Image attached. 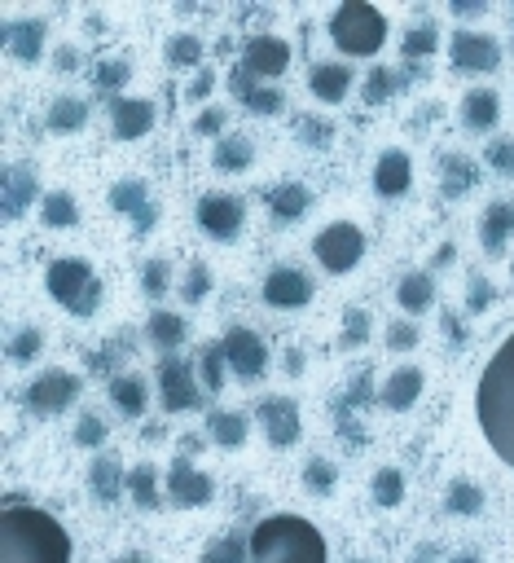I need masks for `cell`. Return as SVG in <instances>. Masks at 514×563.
<instances>
[{
    "mask_svg": "<svg viewBox=\"0 0 514 563\" xmlns=\"http://www.w3.org/2000/svg\"><path fill=\"white\" fill-rule=\"evenodd\" d=\"M0 563H71V537L49 511L9 502L0 511Z\"/></svg>",
    "mask_w": 514,
    "mask_h": 563,
    "instance_id": "obj_1",
    "label": "cell"
},
{
    "mask_svg": "<svg viewBox=\"0 0 514 563\" xmlns=\"http://www.w3.org/2000/svg\"><path fill=\"white\" fill-rule=\"evenodd\" d=\"M475 418L493 454L506 467H514V335L493 352V361L479 374Z\"/></svg>",
    "mask_w": 514,
    "mask_h": 563,
    "instance_id": "obj_2",
    "label": "cell"
},
{
    "mask_svg": "<svg viewBox=\"0 0 514 563\" xmlns=\"http://www.w3.org/2000/svg\"><path fill=\"white\" fill-rule=\"evenodd\" d=\"M251 563H326V537L304 515H268L251 528Z\"/></svg>",
    "mask_w": 514,
    "mask_h": 563,
    "instance_id": "obj_3",
    "label": "cell"
},
{
    "mask_svg": "<svg viewBox=\"0 0 514 563\" xmlns=\"http://www.w3.org/2000/svg\"><path fill=\"white\" fill-rule=\"evenodd\" d=\"M44 286H49V295L71 317H93L97 308H102V300H106L102 278H97V273L88 269L84 260H75V256L53 260L49 269H44Z\"/></svg>",
    "mask_w": 514,
    "mask_h": 563,
    "instance_id": "obj_4",
    "label": "cell"
},
{
    "mask_svg": "<svg viewBox=\"0 0 514 563\" xmlns=\"http://www.w3.org/2000/svg\"><path fill=\"white\" fill-rule=\"evenodd\" d=\"M330 36L343 53H352V58H374L387 40V18L378 14L374 5H365V0H348V5L334 9Z\"/></svg>",
    "mask_w": 514,
    "mask_h": 563,
    "instance_id": "obj_5",
    "label": "cell"
},
{
    "mask_svg": "<svg viewBox=\"0 0 514 563\" xmlns=\"http://www.w3.org/2000/svg\"><path fill=\"white\" fill-rule=\"evenodd\" d=\"M312 251H317V260L326 273H348L365 260V234L352 225V220H334V225H326L317 234Z\"/></svg>",
    "mask_w": 514,
    "mask_h": 563,
    "instance_id": "obj_6",
    "label": "cell"
},
{
    "mask_svg": "<svg viewBox=\"0 0 514 563\" xmlns=\"http://www.w3.org/2000/svg\"><path fill=\"white\" fill-rule=\"evenodd\" d=\"M211 498H216L211 476H203L189 458H172V471H167V502H172L176 511H194V506H207Z\"/></svg>",
    "mask_w": 514,
    "mask_h": 563,
    "instance_id": "obj_7",
    "label": "cell"
},
{
    "mask_svg": "<svg viewBox=\"0 0 514 563\" xmlns=\"http://www.w3.org/2000/svg\"><path fill=\"white\" fill-rule=\"evenodd\" d=\"M449 58H453V71L484 75V71H497L501 66V49H497L493 36H484V31H457L453 44H449Z\"/></svg>",
    "mask_w": 514,
    "mask_h": 563,
    "instance_id": "obj_8",
    "label": "cell"
},
{
    "mask_svg": "<svg viewBox=\"0 0 514 563\" xmlns=\"http://www.w3.org/2000/svg\"><path fill=\"white\" fill-rule=\"evenodd\" d=\"M80 374H71V370H44L36 383L27 388V405L36 414H62L66 405L80 396Z\"/></svg>",
    "mask_w": 514,
    "mask_h": 563,
    "instance_id": "obj_9",
    "label": "cell"
},
{
    "mask_svg": "<svg viewBox=\"0 0 514 563\" xmlns=\"http://www.w3.org/2000/svg\"><path fill=\"white\" fill-rule=\"evenodd\" d=\"M220 348H225V361H229V370L238 374V379H260V374L268 370L264 339L255 335V330H247V326H233L229 335L220 339Z\"/></svg>",
    "mask_w": 514,
    "mask_h": 563,
    "instance_id": "obj_10",
    "label": "cell"
},
{
    "mask_svg": "<svg viewBox=\"0 0 514 563\" xmlns=\"http://www.w3.org/2000/svg\"><path fill=\"white\" fill-rule=\"evenodd\" d=\"M159 396H163V410L181 414V410H194V405L203 401V383L194 379V370H189L181 357H167L159 370Z\"/></svg>",
    "mask_w": 514,
    "mask_h": 563,
    "instance_id": "obj_11",
    "label": "cell"
},
{
    "mask_svg": "<svg viewBox=\"0 0 514 563\" xmlns=\"http://www.w3.org/2000/svg\"><path fill=\"white\" fill-rule=\"evenodd\" d=\"M194 216H198V229H203L207 238H233L242 229V203L233 194H203L198 198V207H194Z\"/></svg>",
    "mask_w": 514,
    "mask_h": 563,
    "instance_id": "obj_12",
    "label": "cell"
},
{
    "mask_svg": "<svg viewBox=\"0 0 514 563\" xmlns=\"http://www.w3.org/2000/svg\"><path fill=\"white\" fill-rule=\"evenodd\" d=\"M255 418L264 423L268 445L290 449V445L299 440V405L290 401V396H268V401H260V410H255Z\"/></svg>",
    "mask_w": 514,
    "mask_h": 563,
    "instance_id": "obj_13",
    "label": "cell"
},
{
    "mask_svg": "<svg viewBox=\"0 0 514 563\" xmlns=\"http://www.w3.org/2000/svg\"><path fill=\"white\" fill-rule=\"evenodd\" d=\"M36 190H40L36 168H22V163L5 168V176H0V212H5L9 225H14V220L27 212L31 203H36Z\"/></svg>",
    "mask_w": 514,
    "mask_h": 563,
    "instance_id": "obj_14",
    "label": "cell"
},
{
    "mask_svg": "<svg viewBox=\"0 0 514 563\" xmlns=\"http://www.w3.org/2000/svg\"><path fill=\"white\" fill-rule=\"evenodd\" d=\"M242 66H247L255 80H277L290 66V44L282 36H255L247 44V53H242Z\"/></svg>",
    "mask_w": 514,
    "mask_h": 563,
    "instance_id": "obj_15",
    "label": "cell"
},
{
    "mask_svg": "<svg viewBox=\"0 0 514 563\" xmlns=\"http://www.w3.org/2000/svg\"><path fill=\"white\" fill-rule=\"evenodd\" d=\"M312 300V282H308V273H299V269H273L264 278V304H273V308H304Z\"/></svg>",
    "mask_w": 514,
    "mask_h": 563,
    "instance_id": "obj_16",
    "label": "cell"
},
{
    "mask_svg": "<svg viewBox=\"0 0 514 563\" xmlns=\"http://www.w3.org/2000/svg\"><path fill=\"white\" fill-rule=\"evenodd\" d=\"M110 128H115L119 141H137L154 128V102L145 97H115L110 106Z\"/></svg>",
    "mask_w": 514,
    "mask_h": 563,
    "instance_id": "obj_17",
    "label": "cell"
},
{
    "mask_svg": "<svg viewBox=\"0 0 514 563\" xmlns=\"http://www.w3.org/2000/svg\"><path fill=\"white\" fill-rule=\"evenodd\" d=\"M44 22L40 18H9L5 27H0V40H5V49L14 53L18 62H40L44 53Z\"/></svg>",
    "mask_w": 514,
    "mask_h": 563,
    "instance_id": "obj_18",
    "label": "cell"
},
{
    "mask_svg": "<svg viewBox=\"0 0 514 563\" xmlns=\"http://www.w3.org/2000/svg\"><path fill=\"white\" fill-rule=\"evenodd\" d=\"M409 181H413V163H409L405 150H383L378 154V163H374V190L378 194L400 198L409 190Z\"/></svg>",
    "mask_w": 514,
    "mask_h": 563,
    "instance_id": "obj_19",
    "label": "cell"
},
{
    "mask_svg": "<svg viewBox=\"0 0 514 563\" xmlns=\"http://www.w3.org/2000/svg\"><path fill=\"white\" fill-rule=\"evenodd\" d=\"M422 388H427V374H422L418 366H400V370L387 374V383H383V392H378V396H383L387 410L400 414V410H409V405L418 401Z\"/></svg>",
    "mask_w": 514,
    "mask_h": 563,
    "instance_id": "obj_20",
    "label": "cell"
},
{
    "mask_svg": "<svg viewBox=\"0 0 514 563\" xmlns=\"http://www.w3.org/2000/svg\"><path fill=\"white\" fill-rule=\"evenodd\" d=\"M510 234H514V203L497 198V203L484 207V220H479V242H484L488 256H501Z\"/></svg>",
    "mask_w": 514,
    "mask_h": 563,
    "instance_id": "obj_21",
    "label": "cell"
},
{
    "mask_svg": "<svg viewBox=\"0 0 514 563\" xmlns=\"http://www.w3.org/2000/svg\"><path fill=\"white\" fill-rule=\"evenodd\" d=\"M308 88H312V97H321V102H343L348 88H352V71L339 62H317L308 71Z\"/></svg>",
    "mask_w": 514,
    "mask_h": 563,
    "instance_id": "obj_22",
    "label": "cell"
},
{
    "mask_svg": "<svg viewBox=\"0 0 514 563\" xmlns=\"http://www.w3.org/2000/svg\"><path fill=\"white\" fill-rule=\"evenodd\" d=\"M497 119H501V97L493 88H471V93L462 97V124L466 128L488 132V128H497Z\"/></svg>",
    "mask_w": 514,
    "mask_h": 563,
    "instance_id": "obj_23",
    "label": "cell"
},
{
    "mask_svg": "<svg viewBox=\"0 0 514 563\" xmlns=\"http://www.w3.org/2000/svg\"><path fill=\"white\" fill-rule=\"evenodd\" d=\"M88 484H93V498H97V502H115L119 493L128 489V476H124V467H119L115 454H102V458H93Z\"/></svg>",
    "mask_w": 514,
    "mask_h": 563,
    "instance_id": "obj_24",
    "label": "cell"
},
{
    "mask_svg": "<svg viewBox=\"0 0 514 563\" xmlns=\"http://www.w3.org/2000/svg\"><path fill=\"white\" fill-rule=\"evenodd\" d=\"M308 207H312V194H308V185H299V181H282L277 190H268V212L277 220H299Z\"/></svg>",
    "mask_w": 514,
    "mask_h": 563,
    "instance_id": "obj_25",
    "label": "cell"
},
{
    "mask_svg": "<svg viewBox=\"0 0 514 563\" xmlns=\"http://www.w3.org/2000/svg\"><path fill=\"white\" fill-rule=\"evenodd\" d=\"M110 207H115L119 216L137 220V216L145 212V207H150V190H145L141 176H124V181L110 185Z\"/></svg>",
    "mask_w": 514,
    "mask_h": 563,
    "instance_id": "obj_26",
    "label": "cell"
},
{
    "mask_svg": "<svg viewBox=\"0 0 514 563\" xmlns=\"http://www.w3.org/2000/svg\"><path fill=\"white\" fill-rule=\"evenodd\" d=\"M396 300L405 313H427V308L435 304V282L431 273H405L396 286Z\"/></svg>",
    "mask_w": 514,
    "mask_h": 563,
    "instance_id": "obj_27",
    "label": "cell"
},
{
    "mask_svg": "<svg viewBox=\"0 0 514 563\" xmlns=\"http://www.w3.org/2000/svg\"><path fill=\"white\" fill-rule=\"evenodd\" d=\"M145 335H150L154 348L172 352V348L185 344L189 326H185V317H176V313H167V308H159V313H150V326H145Z\"/></svg>",
    "mask_w": 514,
    "mask_h": 563,
    "instance_id": "obj_28",
    "label": "cell"
},
{
    "mask_svg": "<svg viewBox=\"0 0 514 563\" xmlns=\"http://www.w3.org/2000/svg\"><path fill=\"white\" fill-rule=\"evenodd\" d=\"M110 401H115L128 418H141V414H145V405H150L145 379H141V374H119V379L110 383Z\"/></svg>",
    "mask_w": 514,
    "mask_h": 563,
    "instance_id": "obj_29",
    "label": "cell"
},
{
    "mask_svg": "<svg viewBox=\"0 0 514 563\" xmlns=\"http://www.w3.org/2000/svg\"><path fill=\"white\" fill-rule=\"evenodd\" d=\"M247 418L242 414H233V410H216L207 418V432H211V440H216L220 449H238V445H247Z\"/></svg>",
    "mask_w": 514,
    "mask_h": 563,
    "instance_id": "obj_30",
    "label": "cell"
},
{
    "mask_svg": "<svg viewBox=\"0 0 514 563\" xmlns=\"http://www.w3.org/2000/svg\"><path fill=\"white\" fill-rule=\"evenodd\" d=\"M40 220H44L49 229H71L75 220H80V203H75V194H66V190L44 194V203H40Z\"/></svg>",
    "mask_w": 514,
    "mask_h": 563,
    "instance_id": "obj_31",
    "label": "cell"
},
{
    "mask_svg": "<svg viewBox=\"0 0 514 563\" xmlns=\"http://www.w3.org/2000/svg\"><path fill=\"white\" fill-rule=\"evenodd\" d=\"M128 493H132V502L145 506V511H154L163 498H159V471L150 467V462H141V467H132L128 471Z\"/></svg>",
    "mask_w": 514,
    "mask_h": 563,
    "instance_id": "obj_32",
    "label": "cell"
},
{
    "mask_svg": "<svg viewBox=\"0 0 514 563\" xmlns=\"http://www.w3.org/2000/svg\"><path fill=\"white\" fill-rule=\"evenodd\" d=\"M444 511L449 515H479L484 511V493H479V484L453 480L449 489H444Z\"/></svg>",
    "mask_w": 514,
    "mask_h": 563,
    "instance_id": "obj_33",
    "label": "cell"
},
{
    "mask_svg": "<svg viewBox=\"0 0 514 563\" xmlns=\"http://www.w3.org/2000/svg\"><path fill=\"white\" fill-rule=\"evenodd\" d=\"M88 124V106L80 97H58V102L49 106V128L53 132H80Z\"/></svg>",
    "mask_w": 514,
    "mask_h": 563,
    "instance_id": "obj_34",
    "label": "cell"
},
{
    "mask_svg": "<svg viewBox=\"0 0 514 563\" xmlns=\"http://www.w3.org/2000/svg\"><path fill=\"white\" fill-rule=\"evenodd\" d=\"M251 159H255V150L247 137H220L216 141V168L220 172H242V168H251Z\"/></svg>",
    "mask_w": 514,
    "mask_h": 563,
    "instance_id": "obj_35",
    "label": "cell"
},
{
    "mask_svg": "<svg viewBox=\"0 0 514 563\" xmlns=\"http://www.w3.org/2000/svg\"><path fill=\"white\" fill-rule=\"evenodd\" d=\"M225 370H229V361H225V348L220 344H207L198 352V383H203V388H211V392L225 388Z\"/></svg>",
    "mask_w": 514,
    "mask_h": 563,
    "instance_id": "obj_36",
    "label": "cell"
},
{
    "mask_svg": "<svg viewBox=\"0 0 514 563\" xmlns=\"http://www.w3.org/2000/svg\"><path fill=\"white\" fill-rule=\"evenodd\" d=\"M471 185H475V163L466 159V154H449V159H444V194L462 198Z\"/></svg>",
    "mask_w": 514,
    "mask_h": 563,
    "instance_id": "obj_37",
    "label": "cell"
},
{
    "mask_svg": "<svg viewBox=\"0 0 514 563\" xmlns=\"http://www.w3.org/2000/svg\"><path fill=\"white\" fill-rule=\"evenodd\" d=\"M370 493H374V502L378 506H400L405 502V476H400L396 467H383V471H374V484H370Z\"/></svg>",
    "mask_w": 514,
    "mask_h": 563,
    "instance_id": "obj_38",
    "label": "cell"
},
{
    "mask_svg": "<svg viewBox=\"0 0 514 563\" xmlns=\"http://www.w3.org/2000/svg\"><path fill=\"white\" fill-rule=\"evenodd\" d=\"M40 348H44V335L36 326H22L14 339H9V361H14V366H27V361H36L40 357Z\"/></svg>",
    "mask_w": 514,
    "mask_h": 563,
    "instance_id": "obj_39",
    "label": "cell"
},
{
    "mask_svg": "<svg viewBox=\"0 0 514 563\" xmlns=\"http://www.w3.org/2000/svg\"><path fill=\"white\" fill-rule=\"evenodd\" d=\"M247 555H251V542H242V537H220V542H211L203 550L198 563H247Z\"/></svg>",
    "mask_w": 514,
    "mask_h": 563,
    "instance_id": "obj_40",
    "label": "cell"
},
{
    "mask_svg": "<svg viewBox=\"0 0 514 563\" xmlns=\"http://www.w3.org/2000/svg\"><path fill=\"white\" fill-rule=\"evenodd\" d=\"M167 286H172V264H167V260H145L141 291L150 295V300H159V295H167Z\"/></svg>",
    "mask_w": 514,
    "mask_h": 563,
    "instance_id": "obj_41",
    "label": "cell"
},
{
    "mask_svg": "<svg viewBox=\"0 0 514 563\" xmlns=\"http://www.w3.org/2000/svg\"><path fill=\"white\" fill-rule=\"evenodd\" d=\"M167 58H172L176 66H198V62H203V40L189 36V31H181V36L167 40Z\"/></svg>",
    "mask_w": 514,
    "mask_h": 563,
    "instance_id": "obj_42",
    "label": "cell"
},
{
    "mask_svg": "<svg viewBox=\"0 0 514 563\" xmlns=\"http://www.w3.org/2000/svg\"><path fill=\"white\" fill-rule=\"evenodd\" d=\"M435 44H440V31H435V22H422V27H413L405 36V58H427V53H435Z\"/></svg>",
    "mask_w": 514,
    "mask_h": 563,
    "instance_id": "obj_43",
    "label": "cell"
},
{
    "mask_svg": "<svg viewBox=\"0 0 514 563\" xmlns=\"http://www.w3.org/2000/svg\"><path fill=\"white\" fill-rule=\"evenodd\" d=\"M97 88H102V93H115V88H124L128 80H132V71H128V62H119V58H110V62H102L97 66Z\"/></svg>",
    "mask_w": 514,
    "mask_h": 563,
    "instance_id": "obj_44",
    "label": "cell"
},
{
    "mask_svg": "<svg viewBox=\"0 0 514 563\" xmlns=\"http://www.w3.org/2000/svg\"><path fill=\"white\" fill-rule=\"evenodd\" d=\"M334 480H339V476H334V462H326V458H312L304 467V484L312 493H330Z\"/></svg>",
    "mask_w": 514,
    "mask_h": 563,
    "instance_id": "obj_45",
    "label": "cell"
},
{
    "mask_svg": "<svg viewBox=\"0 0 514 563\" xmlns=\"http://www.w3.org/2000/svg\"><path fill=\"white\" fill-rule=\"evenodd\" d=\"M370 339V313L365 308H348L343 313V344H365Z\"/></svg>",
    "mask_w": 514,
    "mask_h": 563,
    "instance_id": "obj_46",
    "label": "cell"
},
{
    "mask_svg": "<svg viewBox=\"0 0 514 563\" xmlns=\"http://www.w3.org/2000/svg\"><path fill=\"white\" fill-rule=\"evenodd\" d=\"M242 102H247V110H255V115H277V110L286 106V97L277 93V88H251Z\"/></svg>",
    "mask_w": 514,
    "mask_h": 563,
    "instance_id": "obj_47",
    "label": "cell"
},
{
    "mask_svg": "<svg viewBox=\"0 0 514 563\" xmlns=\"http://www.w3.org/2000/svg\"><path fill=\"white\" fill-rule=\"evenodd\" d=\"M75 445H80V449L106 445V423H102V418H97V414H84L80 427H75Z\"/></svg>",
    "mask_w": 514,
    "mask_h": 563,
    "instance_id": "obj_48",
    "label": "cell"
},
{
    "mask_svg": "<svg viewBox=\"0 0 514 563\" xmlns=\"http://www.w3.org/2000/svg\"><path fill=\"white\" fill-rule=\"evenodd\" d=\"M396 88H400V80H396V75H391L387 66H378V71L370 75V84H365V102H370V106H378V102H383V97H391V93H396Z\"/></svg>",
    "mask_w": 514,
    "mask_h": 563,
    "instance_id": "obj_49",
    "label": "cell"
},
{
    "mask_svg": "<svg viewBox=\"0 0 514 563\" xmlns=\"http://www.w3.org/2000/svg\"><path fill=\"white\" fill-rule=\"evenodd\" d=\"M181 291H185V300H189V304L203 300V295L211 291V269H207V264H189V273H185V286H181Z\"/></svg>",
    "mask_w": 514,
    "mask_h": 563,
    "instance_id": "obj_50",
    "label": "cell"
},
{
    "mask_svg": "<svg viewBox=\"0 0 514 563\" xmlns=\"http://www.w3.org/2000/svg\"><path fill=\"white\" fill-rule=\"evenodd\" d=\"M488 163H493L497 172H506V176H514V141H493V146H488Z\"/></svg>",
    "mask_w": 514,
    "mask_h": 563,
    "instance_id": "obj_51",
    "label": "cell"
},
{
    "mask_svg": "<svg viewBox=\"0 0 514 563\" xmlns=\"http://www.w3.org/2000/svg\"><path fill=\"white\" fill-rule=\"evenodd\" d=\"M330 124L326 119H304V124H299V137H304V146H326L330 141Z\"/></svg>",
    "mask_w": 514,
    "mask_h": 563,
    "instance_id": "obj_52",
    "label": "cell"
},
{
    "mask_svg": "<svg viewBox=\"0 0 514 563\" xmlns=\"http://www.w3.org/2000/svg\"><path fill=\"white\" fill-rule=\"evenodd\" d=\"M413 344H418V330H413L409 322H391V326H387V348H400V352H405V348H413Z\"/></svg>",
    "mask_w": 514,
    "mask_h": 563,
    "instance_id": "obj_53",
    "label": "cell"
},
{
    "mask_svg": "<svg viewBox=\"0 0 514 563\" xmlns=\"http://www.w3.org/2000/svg\"><path fill=\"white\" fill-rule=\"evenodd\" d=\"M225 124H229L225 110H203V115L194 119V132H203V137H216V132H225Z\"/></svg>",
    "mask_w": 514,
    "mask_h": 563,
    "instance_id": "obj_54",
    "label": "cell"
},
{
    "mask_svg": "<svg viewBox=\"0 0 514 563\" xmlns=\"http://www.w3.org/2000/svg\"><path fill=\"white\" fill-rule=\"evenodd\" d=\"M488 300H493V282L488 278H471V313H479V308H488Z\"/></svg>",
    "mask_w": 514,
    "mask_h": 563,
    "instance_id": "obj_55",
    "label": "cell"
},
{
    "mask_svg": "<svg viewBox=\"0 0 514 563\" xmlns=\"http://www.w3.org/2000/svg\"><path fill=\"white\" fill-rule=\"evenodd\" d=\"M211 84H216V80H211V71H203L194 84H189V97H194V102H198V97H207V93H211Z\"/></svg>",
    "mask_w": 514,
    "mask_h": 563,
    "instance_id": "obj_56",
    "label": "cell"
},
{
    "mask_svg": "<svg viewBox=\"0 0 514 563\" xmlns=\"http://www.w3.org/2000/svg\"><path fill=\"white\" fill-rule=\"evenodd\" d=\"M435 559H440V550H435V546H418L409 555V563H435Z\"/></svg>",
    "mask_w": 514,
    "mask_h": 563,
    "instance_id": "obj_57",
    "label": "cell"
},
{
    "mask_svg": "<svg viewBox=\"0 0 514 563\" xmlns=\"http://www.w3.org/2000/svg\"><path fill=\"white\" fill-rule=\"evenodd\" d=\"M453 14H484V5H479V0H453Z\"/></svg>",
    "mask_w": 514,
    "mask_h": 563,
    "instance_id": "obj_58",
    "label": "cell"
},
{
    "mask_svg": "<svg viewBox=\"0 0 514 563\" xmlns=\"http://www.w3.org/2000/svg\"><path fill=\"white\" fill-rule=\"evenodd\" d=\"M58 66H62V71H71V66H80V53H75V49H62V53H58Z\"/></svg>",
    "mask_w": 514,
    "mask_h": 563,
    "instance_id": "obj_59",
    "label": "cell"
},
{
    "mask_svg": "<svg viewBox=\"0 0 514 563\" xmlns=\"http://www.w3.org/2000/svg\"><path fill=\"white\" fill-rule=\"evenodd\" d=\"M115 563H154V559L145 555V550H128V555H119Z\"/></svg>",
    "mask_w": 514,
    "mask_h": 563,
    "instance_id": "obj_60",
    "label": "cell"
},
{
    "mask_svg": "<svg viewBox=\"0 0 514 563\" xmlns=\"http://www.w3.org/2000/svg\"><path fill=\"white\" fill-rule=\"evenodd\" d=\"M449 563H479L475 550H457V555H449Z\"/></svg>",
    "mask_w": 514,
    "mask_h": 563,
    "instance_id": "obj_61",
    "label": "cell"
},
{
    "mask_svg": "<svg viewBox=\"0 0 514 563\" xmlns=\"http://www.w3.org/2000/svg\"><path fill=\"white\" fill-rule=\"evenodd\" d=\"M457 317V313H453ZM453 317H444V330H449V335H457V339H466V330H462V322H453Z\"/></svg>",
    "mask_w": 514,
    "mask_h": 563,
    "instance_id": "obj_62",
    "label": "cell"
},
{
    "mask_svg": "<svg viewBox=\"0 0 514 563\" xmlns=\"http://www.w3.org/2000/svg\"><path fill=\"white\" fill-rule=\"evenodd\" d=\"M356 563H365V559H356Z\"/></svg>",
    "mask_w": 514,
    "mask_h": 563,
    "instance_id": "obj_63",
    "label": "cell"
}]
</instances>
